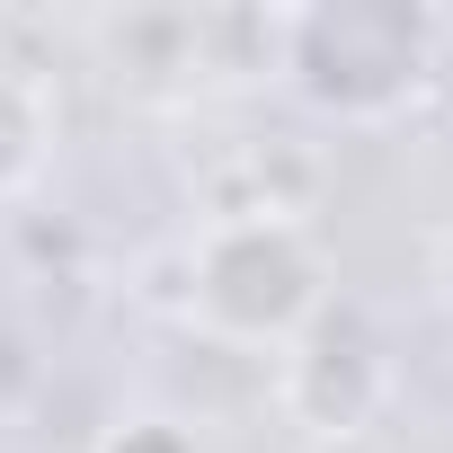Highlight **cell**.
Segmentation results:
<instances>
[{
    "label": "cell",
    "instance_id": "obj_1",
    "mask_svg": "<svg viewBox=\"0 0 453 453\" xmlns=\"http://www.w3.org/2000/svg\"><path fill=\"white\" fill-rule=\"evenodd\" d=\"M444 36L453 27L418 0H311V10H276V81L320 125L382 134L435 89Z\"/></svg>",
    "mask_w": 453,
    "mask_h": 453
},
{
    "label": "cell",
    "instance_id": "obj_2",
    "mask_svg": "<svg viewBox=\"0 0 453 453\" xmlns=\"http://www.w3.org/2000/svg\"><path fill=\"white\" fill-rule=\"evenodd\" d=\"M178 267L187 320L222 347H294L329 311V258L303 213H213Z\"/></svg>",
    "mask_w": 453,
    "mask_h": 453
},
{
    "label": "cell",
    "instance_id": "obj_3",
    "mask_svg": "<svg viewBox=\"0 0 453 453\" xmlns=\"http://www.w3.org/2000/svg\"><path fill=\"white\" fill-rule=\"evenodd\" d=\"M285 409L320 435V444H365V426L391 400V365L373 347V329L356 311H320L294 347H285Z\"/></svg>",
    "mask_w": 453,
    "mask_h": 453
},
{
    "label": "cell",
    "instance_id": "obj_4",
    "mask_svg": "<svg viewBox=\"0 0 453 453\" xmlns=\"http://www.w3.org/2000/svg\"><path fill=\"white\" fill-rule=\"evenodd\" d=\"M45 151H54V107H45V89H36L19 63H0V204L36 187Z\"/></svg>",
    "mask_w": 453,
    "mask_h": 453
},
{
    "label": "cell",
    "instance_id": "obj_5",
    "mask_svg": "<svg viewBox=\"0 0 453 453\" xmlns=\"http://www.w3.org/2000/svg\"><path fill=\"white\" fill-rule=\"evenodd\" d=\"M98 453H196V435L178 418H116L98 435Z\"/></svg>",
    "mask_w": 453,
    "mask_h": 453
},
{
    "label": "cell",
    "instance_id": "obj_6",
    "mask_svg": "<svg viewBox=\"0 0 453 453\" xmlns=\"http://www.w3.org/2000/svg\"><path fill=\"white\" fill-rule=\"evenodd\" d=\"M435 294H444V311H453V232L435 241Z\"/></svg>",
    "mask_w": 453,
    "mask_h": 453
}]
</instances>
